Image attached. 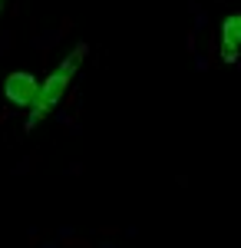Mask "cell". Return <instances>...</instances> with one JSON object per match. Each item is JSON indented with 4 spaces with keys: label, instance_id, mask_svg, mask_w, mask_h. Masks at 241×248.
Instances as JSON below:
<instances>
[{
    "label": "cell",
    "instance_id": "6da1fadb",
    "mask_svg": "<svg viewBox=\"0 0 241 248\" xmlns=\"http://www.w3.org/2000/svg\"><path fill=\"white\" fill-rule=\"evenodd\" d=\"M86 43H76L73 46V53L63 60L60 66H56L50 77L40 83V96H37V103H33V109L27 113V129H37V123H43L46 116L56 109V103L63 99V93L70 90V83H73V77H76V70L83 66V57H86Z\"/></svg>",
    "mask_w": 241,
    "mask_h": 248
},
{
    "label": "cell",
    "instance_id": "277c9868",
    "mask_svg": "<svg viewBox=\"0 0 241 248\" xmlns=\"http://www.w3.org/2000/svg\"><path fill=\"white\" fill-rule=\"evenodd\" d=\"M3 3H7V0H0V10H3Z\"/></svg>",
    "mask_w": 241,
    "mask_h": 248
},
{
    "label": "cell",
    "instance_id": "7a4b0ae2",
    "mask_svg": "<svg viewBox=\"0 0 241 248\" xmlns=\"http://www.w3.org/2000/svg\"><path fill=\"white\" fill-rule=\"evenodd\" d=\"M3 93H7V99H10L14 106H20V109H33V103H37V96H40V83H37L33 73L14 70V73L7 77V83H3Z\"/></svg>",
    "mask_w": 241,
    "mask_h": 248
},
{
    "label": "cell",
    "instance_id": "3957f363",
    "mask_svg": "<svg viewBox=\"0 0 241 248\" xmlns=\"http://www.w3.org/2000/svg\"><path fill=\"white\" fill-rule=\"evenodd\" d=\"M222 46H225V63H235L241 50V14L225 17L222 23Z\"/></svg>",
    "mask_w": 241,
    "mask_h": 248
}]
</instances>
